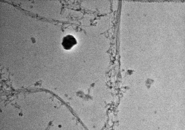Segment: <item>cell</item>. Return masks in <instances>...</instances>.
<instances>
[{
    "mask_svg": "<svg viewBox=\"0 0 185 130\" xmlns=\"http://www.w3.org/2000/svg\"><path fill=\"white\" fill-rule=\"evenodd\" d=\"M77 43V40L74 36L72 35H68L63 37L62 45L64 49L69 50L71 49Z\"/></svg>",
    "mask_w": 185,
    "mask_h": 130,
    "instance_id": "1",
    "label": "cell"
}]
</instances>
